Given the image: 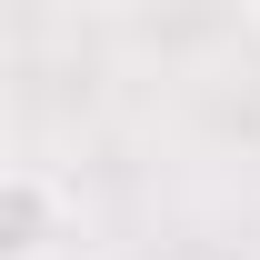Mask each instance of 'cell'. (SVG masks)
Listing matches in <instances>:
<instances>
[{"mask_svg": "<svg viewBox=\"0 0 260 260\" xmlns=\"http://www.w3.org/2000/svg\"><path fill=\"white\" fill-rule=\"evenodd\" d=\"M70 240V200H60V180L50 170H0V260H50Z\"/></svg>", "mask_w": 260, "mask_h": 260, "instance_id": "cell-1", "label": "cell"}, {"mask_svg": "<svg viewBox=\"0 0 260 260\" xmlns=\"http://www.w3.org/2000/svg\"><path fill=\"white\" fill-rule=\"evenodd\" d=\"M250 30H260V10H250Z\"/></svg>", "mask_w": 260, "mask_h": 260, "instance_id": "cell-2", "label": "cell"}]
</instances>
